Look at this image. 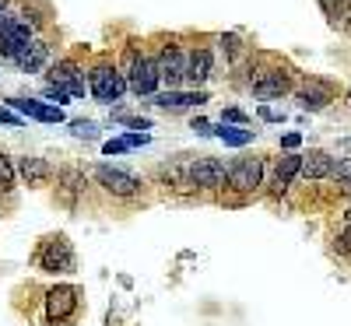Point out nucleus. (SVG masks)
<instances>
[{"label": "nucleus", "instance_id": "obj_1", "mask_svg": "<svg viewBox=\"0 0 351 326\" xmlns=\"http://www.w3.org/2000/svg\"><path fill=\"white\" fill-rule=\"evenodd\" d=\"M127 88H130V81L109 64H99V67H92V74H88V92H92L99 102H116Z\"/></svg>", "mask_w": 351, "mask_h": 326}, {"label": "nucleus", "instance_id": "obj_2", "mask_svg": "<svg viewBox=\"0 0 351 326\" xmlns=\"http://www.w3.org/2000/svg\"><path fill=\"white\" fill-rule=\"evenodd\" d=\"M130 92L134 95H155L158 84H162V71H158V60H152V56H130Z\"/></svg>", "mask_w": 351, "mask_h": 326}, {"label": "nucleus", "instance_id": "obj_3", "mask_svg": "<svg viewBox=\"0 0 351 326\" xmlns=\"http://www.w3.org/2000/svg\"><path fill=\"white\" fill-rule=\"evenodd\" d=\"M228 179V168L221 158H197L190 165V186H204V190H218Z\"/></svg>", "mask_w": 351, "mask_h": 326}, {"label": "nucleus", "instance_id": "obj_4", "mask_svg": "<svg viewBox=\"0 0 351 326\" xmlns=\"http://www.w3.org/2000/svg\"><path fill=\"white\" fill-rule=\"evenodd\" d=\"M158 71H162V81H169V88L183 84V81H186V71H190V53L180 49V46L162 49V56H158Z\"/></svg>", "mask_w": 351, "mask_h": 326}, {"label": "nucleus", "instance_id": "obj_5", "mask_svg": "<svg viewBox=\"0 0 351 326\" xmlns=\"http://www.w3.org/2000/svg\"><path fill=\"white\" fill-rule=\"evenodd\" d=\"M95 179H99L109 193H116V197H134V193L141 190L137 175H130V172H123V168H112V165H99V168H95Z\"/></svg>", "mask_w": 351, "mask_h": 326}, {"label": "nucleus", "instance_id": "obj_6", "mask_svg": "<svg viewBox=\"0 0 351 326\" xmlns=\"http://www.w3.org/2000/svg\"><path fill=\"white\" fill-rule=\"evenodd\" d=\"M28 42H32V25H28L25 18H11V25L4 28V36H0V56L14 60Z\"/></svg>", "mask_w": 351, "mask_h": 326}, {"label": "nucleus", "instance_id": "obj_7", "mask_svg": "<svg viewBox=\"0 0 351 326\" xmlns=\"http://www.w3.org/2000/svg\"><path fill=\"white\" fill-rule=\"evenodd\" d=\"M260 175H263V162L260 158H239L236 165H228V183L236 186L239 193H250L260 186Z\"/></svg>", "mask_w": 351, "mask_h": 326}, {"label": "nucleus", "instance_id": "obj_8", "mask_svg": "<svg viewBox=\"0 0 351 326\" xmlns=\"http://www.w3.org/2000/svg\"><path fill=\"white\" fill-rule=\"evenodd\" d=\"M74 309H77V291H74L71 284H60V288H53V291L46 294V316H49V319L64 323V319L74 316Z\"/></svg>", "mask_w": 351, "mask_h": 326}, {"label": "nucleus", "instance_id": "obj_9", "mask_svg": "<svg viewBox=\"0 0 351 326\" xmlns=\"http://www.w3.org/2000/svg\"><path fill=\"white\" fill-rule=\"evenodd\" d=\"M49 84L64 88L71 99H81L84 95V77H81V67L74 60H60L53 71H49Z\"/></svg>", "mask_w": 351, "mask_h": 326}, {"label": "nucleus", "instance_id": "obj_10", "mask_svg": "<svg viewBox=\"0 0 351 326\" xmlns=\"http://www.w3.org/2000/svg\"><path fill=\"white\" fill-rule=\"evenodd\" d=\"M8 105L25 112V116H32V120H43V123H60L64 120L60 105H46V102H36V99H8Z\"/></svg>", "mask_w": 351, "mask_h": 326}, {"label": "nucleus", "instance_id": "obj_11", "mask_svg": "<svg viewBox=\"0 0 351 326\" xmlns=\"http://www.w3.org/2000/svg\"><path fill=\"white\" fill-rule=\"evenodd\" d=\"M46 60H49V46L43 42V39H32L18 56H14V64L25 71V74H36V71H43L46 67Z\"/></svg>", "mask_w": 351, "mask_h": 326}, {"label": "nucleus", "instance_id": "obj_12", "mask_svg": "<svg viewBox=\"0 0 351 326\" xmlns=\"http://www.w3.org/2000/svg\"><path fill=\"white\" fill-rule=\"evenodd\" d=\"M39 263L46 266V271H60V266H71L74 263V256H71V242L64 239H49L46 242V249L39 253Z\"/></svg>", "mask_w": 351, "mask_h": 326}, {"label": "nucleus", "instance_id": "obj_13", "mask_svg": "<svg viewBox=\"0 0 351 326\" xmlns=\"http://www.w3.org/2000/svg\"><path fill=\"white\" fill-rule=\"evenodd\" d=\"M253 92L256 99H278L288 92V74L285 71H267V74H256L253 77Z\"/></svg>", "mask_w": 351, "mask_h": 326}, {"label": "nucleus", "instance_id": "obj_14", "mask_svg": "<svg viewBox=\"0 0 351 326\" xmlns=\"http://www.w3.org/2000/svg\"><path fill=\"white\" fill-rule=\"evenodd\" d=\"M200 102H208V95L204 92H176V88H169V92L155 95V105L162 109H172V112H180V109H193Z\"/></svg>", "mask_w": 351, "mask_h": 326}, {"label": "nucleus", "instance_id": "obj_15", "mask_svg": "<svg viewBox=\"0 0 351 326\" xmlns=\"http://www.w3.org/2000/svg\"><path fill=\"white\" fill-rule=\"evenodd\" d=\"M334 99V92H330V84H319V81H309V84H302L299 88V105L302 109H309V112H316V109H324L327 102Z\"/></svg>", "mask_w": 351, "mask_h": 326}, {"label": "nucleus", "instance_id": "obj_16", "mask_svg": "<svg viewBox=\"0 0 351 326\" xmlns=\"http://www.w3.org/2000/svg\"><path fill=\"white\" fill-rule=\"evenodd\" d=\"M330 172H334V158L327 151H309L302 158V175L306 179H324V175H330Z\"/></svg>", "mask_w": 351, "mask_h": 326}, {"label": "nucleus", "instance_id": "obj_17", "mask_svg": "<svg viewBox=\"0 0 351 326\" xmlns=\"http://www.w3.org/2000/svg\"><path fill=\"white\" fill-rule=\"evenodd\" d=\"M299 172H302V158H299V155H285V158L278 162V172H274V190L285 193Z\"/></svg>", "mask_w": 351, "mask_h": 326}, {"label": "nucleus", "instance_id": "obj_18", "mask_svg": "<svg viewBox=\"0 0 351 326\" xmlns=\"http://www.w3.org/2000/svg\"><path fill=\"white\" fill-rule=\"evenodd\" d=\"M18 175H21L28 186H39V183L49 179V165H46L43 158H28V155H25V158L18 162Z\"/></svg>", "mask_w": 351, "mask_h": 326}, {"label": "nucleus", "instance_id": "obj_19", "mask_svg": "<svg viewBox=\"0 0 351 326\" xmlns=\"http://www.w3.org/2000/svg\"><path fill=\"white\" fill-rule=\"evenodd\" d=\"M208 77H211V53H208V49H193V53H190L186 81H190V84H204Z\"/></svg>", "mask_w": 351, "mask_h": 326}, {"label": "nucleus", "instance_id": "obj_20", "mask_svg": "<svg viewBox=\"0 0 351 326\" xmlns=\"http://www.w3.org/2000/svg\"><path fill=\"white\" fill-rule=\"evenodd\" d=\"M228 147H246L250 140H253V130H243V127H228V123H221L218 130H215Z\"/></svg>", "mask_w": 351, "mask_h": 326}, {"label": "nucleus", "instance_id": "obj_21", "mask_svg": "<svg viewBox=\"0 0 351 326\" xmlns=\"http://www.w3.org/2000/svg\"><path fill=\"white\" fill-rule=\"evenodd\" d=\"M14 165H11V158L0 151V190H14Z\"/></svg>", "mask_w": 351, "mask_h": 326}, {"label": "nucleus", "instance_id": "obj_22", "mask_svg": "<svg viewBox=\"0 0 351 326\" xmlns=\"http://www.w3.org/2000/svg\"><path fill=\"white\" fill-rule=\"evenodd\" d=\"M71 130H74V137H84V140H92V137L99 134L92 120H74V123H71Z\"/></svg>", "mask_w": 351, "mask_h": 326}, {"label": "nucleus", "instance_id": "obj_23", "mask_svg": "<svg viewBox=\"0 0 351 326\" xmlns=\"http://www.w3.org/2000/svg\"><path fill=\"white\" fill-rule=\"evenodd\" d=\"M330 175H334V179H341V183H348V186H351V158H337Z\"/></svg>", "mask_w": 351, "mask_h": 326}, {"label": "nucleus", "instance_id": "obj_24", "mask_svg": "<svg viewBox=\"0 0 351 326\" xmlns=\"http://www.w3.org/2000/svg\"><path fill=\"white\" fill-rule=\"evenodd\" d=\"M49 102H56V105H64V102H71V95L64 92V88H56V84H46V92H43Z\"/></svg>", "mask_w": 351, "mask_h": 326}, {"label": "nucleus", "instance_id": "obj_25", "mask_svg": "<svg viewBox=\"0 0 351 326\" xmlns=\"http://www.w3.org/2000/svg\"><path fill=\"white\" fill-rule=\"evenodd\" d=\"M120 123H127L134 130H152V120H137V116H120Z\"/></svg>", "mask_w": 351, "mask_h": 326}, {"label": "nucleus", "instance_id": "obj_26", "mask_svg": "<svg viewBox=\"0 0 351 326\" xmlns=\"http://www.w3.org/2000/svg\"><path fill=\"white\" fill-rule=\"evenodd\" d=\"M127 147H130L127 140H106V147H102V151H106V155H123Z\"/></svg>", "mask_w": 351, "mask_h": 326}, {"label": "nucleus", "instance_id": "obj_27", "mask_svg": "<svg viewBox=\"0 0 351 326\" xmlns=\"http://www.w3.org/2000/svg\"><path fill=\"white\" fill-rule=\"evenodd\" d=\"M334 246H337V253H351V228H344V231L337 235Z\"/></svg>", "mask_w": 351, "mask_h": 326}, {"label": "nucleus", "instance_id": "obj_28", "mask_svg": "<svg viewBox=\"0 0 351 326\" xmlns=\"http://www.w3.org/2000/svg\"><path fill=\"white\" fill-rule=\"evenodd\" d=\"M225 120H228V123H246V116H243L239 109H225V116H221V123H225Z\"/></svg>", "mask_w": 351, "mask_h": 326}, {"label": "nucleus", "instance_id": "obj_29", "mask_svg": "<svg viewBox=\"0 0 351 326\" xmlns=\"http://www.w3.org/2000/svg\"><path fill=\"white\" fill-rule=\"evenodd\" d=\"M123 140H127V144H130V147H141V144H148V140H152V137H148V134H127V137H123Z\"/></svg>", "mask_w": 351, "mask_h": 326}, {"label": "nucleus", "instance_id": "obj_30", "mask_svg": "<svg viewBox=\"0 0 351 326\" xmlns=\"http://www.w3.org/2000/svg\"><path fill=\"white\" fill-rule=\"evenodd\" d=\"M193 130H197V134H200V137H211V134H215V130H211V123H208V120H193Z\"/></svg>", "mask_w": 351, "mask_h": 326}, {"label": "nucleus", "instance_id": "obj_31", "mask_svg": "<svg viewBox=\"0 0 351 326\" xmlns=\"http://www.w3.org/2000/svg\"><path fill=\"white\" fill-rule=\"evenodd\" d=\"M299 134H288V137H281V147H288V151H291V147H299Z\"/></svg>", "mask_w": 351, "mask_h": 326}, {"label": "nucleus", "instance_id": "obj_32", "mask_svg": "<svg viewBox=\"0 0 351 326\" xmlns=\"http://www.w3.org/2000/svg\"><path fill=\"white\" fill-rule=\"evenodd\" d=\"M260 116H263V120H271V123H278V120H281V116H278L274 109H267V105H263V109H260Z\"/></svg>", "mask_w": 351, "mask_h": 326}, {"label": "nucleus", "instance_id": "obj_33", "mask_svg": "<svg viewBox=\"0 0 351 326\" xmlns=\"http://www.w3.org/2000/svg\"><path fill=\"white\" fill-rule=\"evenodd\" d=\"M0 14H8V0H0Z\"/></svg>", "mask_w": 351, "mask_h": 326}, {"label": "nucleus", "instance_id": "obj_34", "mask_svg": "<svg viewBox=\"0 0 351 326\" xmlns=\"http://www.w3.org/2000/svg\"><path fill=\"white\" fill-rule=\"evenodd\" d=\"M348 102H351V92H348Z\"/></svg>", "mask_w": 351, "mask_h": 326}, {"label": "nucleus", "instance_id": "obj_35", "mask_svg": "<svg viewBox=\"0 0 351 326\" xmlns=\"http://www.w3.org/2000/svg\"><path fill=\"white\" fill-rule=\"evenodd\" d=\"M348 218H351V211H348Z\"/></svg>", "mask_w": 351, "mask_h": 326}]
</instances>
